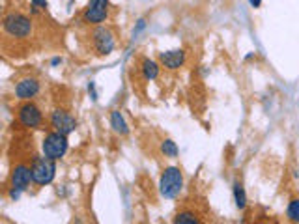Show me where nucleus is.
<instances>
[{
  "instance_id": "f257e3e1",
  "label": "nucleus",
  "mask_w": 299,
  "mask_h": 224,
  "mask_svg": "<svg viewBox=\"0 0 299 224\" xmlns=\"http://www.w3.org/2000/svg\"><path fill=\"white\" fill-rule=\"evenodd\" d=\"M184 189V174L178 167H168L163 170L159 179V193L165 198H176Z\"/></svg>"
},
{
  "instance_id": "f03ea898",
  "label": "nucleus",
  "mask_w": 299,
  "mask_h": 224,
  "mask_svg": "<svg viewBox=\"0 0 299 224\" xmlns=\"http://www.w3.org/2000/svg\"><path fill=\"white\" fill-rule=\"evenodd\" d=\"M68 135H62L58 131L47 133L43 142H41V149H43V155L52 159V161H58L66 155L68 151Z\"/></svg>"
},
{
  "instance_id": "7ed1b4c3",
  "label": "nucleus",
  "mask_w": 299,
  "mask_h": 224,
  "mask_svg": "<svg viewBox=\"0 0 299 224\" xmlns=\"http://www.w3.org/2000/svg\"><path fill=\"white\" fill-rule=\"evenodd\" d=\"M30 172H32V181L36 185H49L56 176V165L52 159L49 157H34L32 161V167H30Z\"/></svg>"
},
{
  "instance_id": "20e7f679",
  "label": "nucleus",
  "mask_w": 299,
  "mask_h": 224,
  "mask_svg": "<svg viewBox=\"0 0 299 224\" xmlns=\"http://www.w3.org/2000/svg\"><path fill=\"white\" fill-rule=\"evenodd\" d=\"M2 26H4V32L12 38H28L32 34V23L23 13H8L2 21Z\"/></svg>"
},
{
  "instance_id": "39448f33",
  "label": "nucleus",
  "mask_w": 299,
  "mask_h": 224,
  "mask_svg": "<svg viewBox=\"0 0 299 224\" xmlns=\"http://www.w3.org/2000/svg\"><path fill=\"white\" fill-rule=\"evenodd\" d=\"M30 179H32V172H30L28 167L24 165H17L13 168L12 179H10V198L12 200H17L19 195L26 190V187L30 185Z\"/></svg>"
},
{
  "instance_id": "423d86ee",
  "label": "nucleus",
  "mask_w": 299,
  "mask_h": 224,
  "mask_svg": "<svg viewBox=\"0 0 299 224\" xmlns=\"http://www.w3.org/2000/svg\"><path fill=\"white\" fill-rule=\"evenodd\" d=\"M109 17V0H90V6L82 13V23L101 24Z\"/></svg>"
},
{
  "instance_id": "0eeeda50",
  "label": "nucleus",
  "mask_w": 299,
  "mask_h": 224,
  "mask_svg": "<svg viewBox=\"0 0 299 224\" xmlns=\"http://www.w3.org/2000/svg\"><path fill=\"white\" fill-rule=\"evenodd\" d=\"M92 41H94V49L99 56H107L114 51V36L109 28L105 26H98V28L92 32Z\"/></svg>"
},
{
  "instance_id": "6e6552de",
  "label": "nucleus",
  "mask_w": 299,
  "mask_h": 224,
  "mask_svg": "<svg viewBox=\"0 0 299 224\" xmlns=\"http://www.w3.org/2000/svg\"><path fill=\"white\" fill-rule=\"evenodd\" d=\"M49 121H51L52 129L58 133H62V135H71V133L77 129V120H75L69 112H66V110H62V109L52 110Z\"/></svg>"
},
{
  "instance_id": "1a4fd4ad",
  "label": "nucleus",
  "mask_w": 299,
  "mask_h": 224,
  "mask_svg": "<svg viewBox=\"0 0 299 224\" xmlns=\"http://www.w3.org/2000/svg\"><path fill=\"white\" fill-rule=\"evenodd\" d=\"M19 121L21 125L28 127V129H38L43 121V116H41L40 107L32 101H26L19 107Z\"/></svg>"
},
{
  "instance_id": "9d476101",
  "label": "nucleus",
  "mask_w": 299,
  "mask_h": 224,
  "mask_svg": "<svg viewBox=\"0 0 299 224\" xmlns=\"http://www.w3.org/2000/svg\"><path fill=\"white\" fill-rule=\"evenodd\" d=\"M38 93H40V82H38V79L26 77V79H21V81L17 82V86H15V95H17V99H21V101H30V99H34Z\"/></svg>"
},
{
  "instance_id": "9b49d317",
  "label": "nucleus",
  "mask_w": 299,
  "mask_h": 224,
  "mask_svg": "<svg viewBox=\"0 0 299 224\" xmlns=\"http://www.w3.org/2000/svg\"><path fill=\"white\" fill-rule=\"evenodd\" d=\"M159 62H161L163 68L170 69H180L185 63V52L182 49H176V51H165L159 52Z\"/></svg>"
},
{
  "instance_id": "f8f14e48",
  "label": "nucleus",
  "mask_w": 299,
  "mask_h": 224,
  "mask_svg": "<svg viewBox=\"0 0 299 224\" xmlns=\"http://www.w3.org/2000/svg\"><path fill=\"white\" fill-rule=\"evenodd\" d=\"M110 125H112L114 133H118L122 137H126L127 133H129V127H127L124 116L120 114V110H112V112H110Z\"/></svg>"
},
{
  "instance_id": "ddd939ff",
  "label": "nucleus",
  "mask_w": 299,
  "mask_h": 224,
  "mask_svg": "<svg viewBox=\"0 0 299 224\" xmlns=\"http://www.w3.org/2000/svg\"><path fill=\"white\" fill-rule=\"evenodd\" d=\"M142 75L146 81H154L159 77V63L154 62V60H150V58H144L142 60Z\"/></svg>"
},
{
  "instance_id": "4468645a",
  "label": "nucleus",
  "mask_w": 299,
  "mask_h": 224,
  "mask_svg": "<svg viewBox=\"0 0 299 224\" xmlns=\"http://www.w3.org/2000/svg\"><path fill=\"white\" fill-rule=\"evenodd\" d=\"M234 202H236L237 209H245L247 207V195H245V189L240 181L234 183Z\"/></svg>"
},
{
  "instance_id": "2eb2a0df",
  "label": "nucleus",
  "mask_w": 299,
  "mask_h": 224,
  "mask_svg": "<svg viewBox=\"0 0 299 224\" xmlns=\"http://www.w3.org/2000/svg\"><path fill=\"white\" fill-rule=\"evenodd\" d=\"M161 151L165 153V157H170V159L178 157V146H176V142H172V140H163Z\"/></svg>"
},
{
  "instance_id": "dca6fc26",
  "label": "nucleus",
  "mask_w": 299,
  "mask_h": 224,
  "mask_svg": "<svg viewBox=\"0 0 299 224\" xmlns=\"http://www.w3.org/2000/svg\"><path fill=\"white\" fill-rule=\"evenodd\" d=\"M174 222H176V224H196V222H198V218L195 217V213L182 211V213H178V215H176Z\"/></svg>"
},
{
  "instance_id": "f3484780",
  "label": "nucleus",
  "mask_w": 299,
  "mask_h": 224,
  "mask_svg": "<svg viewBox=\"0 0 299 224\" xmlns=\"http://www.w3.org/2000/svg\"><path fill=\"white\" fill-rule=\"evenodd\" d=\"M286 215L292 222H299V198H293V200L288 204Z\"/></svg>"
},
{
  "instance_id": "a211bd4d",
  "label": "nucleus",
  "mask_w": 299,
  "mask_h": 224,
  "mask_svg": "<svg viewBox=\"0 0 299 224\" xmlns=\"http://www.w3.org/2000/svg\"><path fill=\"white\" fill-rule=\"evenodd\" d=\"M32 6L34 8H47V0H32Z\"/></svg>"
},
{
  "instance_id": "6ab92c4d",
  "label": "nucleus",
  "mask_w": 299,
  "mask_h": 224,
  "mask_svg": "<svg viewBox=\"0 0 299 224\" xmlns=\"http://www.w3.org/2000/svg\"><path fill=\"white\" fill-rule=\"evenodd\" d=\"M144 26H146V21H144V19H140V21H138V24H137V28L133 30V34L137 36L140 30H144Z\"/></svg>"
},
{
  "instance_id": "aec40b11",
  "label": "nucleus",
  "mask_w": 299,
  "mask_h": 224,
  "mask_svg": "<svg viewBox=\"0 0 299 224\" xmlns=\"http://www.w3.org/2000/svg\"><path fill=\"white\" fill-rule=\"evenodd\" d=\"M249 4L253 8H260V4H262V0H249Z\"/></svg>"
},
{
  "instance_id": "412c9836",
  "label": "nucleus",
  "mask_w": 299,
  "mask_h": 224,
  "mask_svg": "<svg viewBox=\"0 0 299 224\" xmlns=\"http://www.w3.org/2000/svg\"><path fill=\"white\" fill-rule=\"evenodd\" d=\"M52 66H58V63H62V60H60V58H52Z\"/></svg>"
}]
</instances>
